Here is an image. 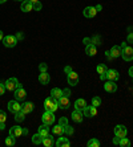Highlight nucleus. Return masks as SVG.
Masks as SVG:
<instances>
[{"label": "nucleus", "mask_w": 133, "mask_h": 147, "mask_svg": "<svg viewBox=\"0 0 133 147\" xmlns=\"http://www.w3.org/2000/svg\"><path fill=\"white\" fill-rule=\"evenodd\" d=\"M96 13H97V11H96L95 7H87L85 9H84V16L88 17V19H92V17H95Z\"/></svg>", "instance_id": "nucleus-17"}, {"label": "nucleus", "mask_w": 133, "mask_h": 147, "mask_svg": "<svg viewBox=\"0 0 133 147\" xmlns=\"http://www.w3.org/2000/svg\"><path fill=\"white\" fill-rule=\"evenodd\" d=\"M21 110H23L25 114L32 113V110H33V103L32 102H24L23 105H21Z\"/></svg>", "instance_id": "nucleus-22"}, {"label": "nucleus", "mask_w": 133, "mask_h": 147, "mask_svg": "<svg viewBox=\"0 0 133 147\" xmlns=\"http://www.w3.org/2000/svg\"><path fill=\"white\" fill-rule=\"evenodd\" d=\"M4 38V34H3V31H0V41H3Z\"/></svg>", "instance_id": "nucleus-52"}, {"label": "nucleus", "mask_w": 133, "mask_h": 147, "mask_svg": "<svg viewBox=\"0 0 133 147\" xmlns=\"http://www.w3.org/2000/svg\"><path fill=\"white\" fill-rule=\"evenodd\" d=\"M10 135H12V137H15V138L21 137V135H23V127H20V126H14V127H11Z\"/></svg>", "instance_id": "nucleus-15"}, {"label": "nucleus", "mask_w": 133, "mask_h": 147, "mask_svg": "<svg viewBox=\"0 0 133 147\" xmlns=\"http://www.w3.org/2000/svg\"><path fill=\"white\" fill-rule=\"evenodd\" d=\"M5 119H7V115H5V113H4L3 110H0V122H5Z\"/></svg>", "instance_id": "nucleus-40"}, {"label": "nucleus", "mask_w": 133, "mask_h": 147, "mask_svg": "<svg viewBox=\"0 0 133 147\" xmlns=\"http://www.w3.org/2000/svg\"><path fill=\"white\" fill-rule=\"evenodd\" d=\"M104 89H105V92H108V93H115L117 90V85L115 84V81H108L104 84Z\"/></svg>", "instance_id": "nucleus-13"}, {"label": "nucleus", "mask_w": 133, "mask_h": 147, "mask_svg": "<svg viewBox=\"0 0 133 147\" xmlns=\"http://www.w3.org/2000/svg\"><path fill=\"white\" fill-rule=\"evenodd\" d=\"M132 93H133V90H132Z\"/></svg>", "instance_id": "nucleus-60"}, {"label": "nucleus", "mask_w": 133, "mask_h": 147, "mask_svg": "<svg viewBox=\"0 0 133 147\" xmlns=\"http://www.w3.org/2000/svg\"><path fill=\"white\" fill-rule=\"evenodd\" d=\"M27 134H28V130L27 129H23V135H27Z\"/></svg>", "instance_id": "nucleus-55"}, {"label": "nucleus", "mask_w": 133, "mask_h": 147, "mask_svg": "<svg viewBox=\"0 0 133 147\" xmlns=\"http://www.w3.org/2000/svg\"><path fill=\"white\" fill-rule=\"evenodd\" d=\"M96 11H97V12H100V11H101L102 9V5H100V4H97V5H96Z\"/></svg>", "instance_id": "nucleus-50"}, {"label": "nucleus", "mask_w": 133, "mask_h": 147, "mask_svg": "<svg viewBox=\"0 0 133 147\" xmlns=\"http://www.w3.org/2000/svg\"><path fill=\"white\" fill-rule=\"evenodd\" d=\"M52 133L55 134V135H63L64 134V127L61 125H56L53 129H52Z\"/></svg>", "instance_id": "nucleus-28"}, {"label": "nucleus", "mask_w": 133, "mask_h": 147, "mask_svg": "<svg viewBox=\"0 0 133 147\" xmlns=\"http://www.w3.org/2000/svg\"><path fill=\"white\" fill-rule=\"evenodd\" d=\"M49 74L47 72H41V74L39 76V82H40L41 85H48V82H49Z\"/></svg>", "instance_id": "nucleus-19"}, {"label": "nucleus", "mask_w": 133, "mask_h": 147, "mask_svg": "<svg viewBox=\"0 0 133 147\" xmlns=\"http://www.w3.org/2000/svg\"><path fill=\"white\" fill-rule=\"evenodd\" d=\"M41 119H43V123L44 125H48V126H51L55 123V114L52 113V111H45L41 117Z\"/></svg>", "instance_id": "nucleus-2"}, {"label": "nucleus", "mask_w": 133, "mask_h": 147, "mask_svg": "<svg viewBox=\"0 0 133 147\" xmlns=\"http://www.w3.org/2000/svg\"><path fill=\"white\" fill-rule=\"evenodd\" d=\"M5 84H0V96H3L4 92H5Z\"/></svg>", "instance_id": "nucleus-42"}, {"label": "nucleus", "mask_w": 133, "mask_h": 147, "mask_svg": "<svg viewBox=\"0 0 133 147\" xmlns=\"http://www.w3.org/2000/svg\"><path fill=\"white\" fill-rule=\"evenodd\" d=\"M132 62H133V58H132Z\"/></svg>", "instance_id": "nucleus-59"}, {"label": "nucleus", "mask_w": 133, "mask_h": 147, "mask_svg": "<svg viewBox=\"0 0 133 147\" xmlns=\"http://www.w3.org/2000/svg\"><path fill=\"white\" fill-rule=\"evenodd\" d=\"M43 144H44L45 147H52L53 144H55V138H53V135H49L48 134L47 137H44V139H43Z\"/></svg>", "instance_id": "nucleus-18"}, {"label": "nucleus", "mask_w": 133, "mask_h": 147, "mask_svg": "<svg viewBox=\"0 0 133 147\" xmlns=\"http://www.w3.org/2000/svg\"><path fill=\"white\" fill-rule=\"evenodd\" d=\"M17 86H19V81H17V78H15V77L7 80V82H5V89L10 90V92H15V90L17 89Z\"/></svg>", "instance_id": "nucleus-5"}, {"label": "nucleus", "mask_w": 133, "mask_h": 147, "mask_svg": "<svg viewBox=\"0 0 133 147\" xmlns=\"http://www.w3.org/2000/svg\"><path fill=\"white\" fill-rule=\"evenodd\" d=\"M129 74H130V77H133V66H130V69H129Z\"/></svg>", "instance_id": "nucleus-53"}, {"label": "nucleus", "mask_w": 133, "mask_h": 147, "mask_svg": "<svg viewBox=\"0 0 133 147\" xmlns=\"http://www.w3.org/2000/svg\"><path fill=\"white\" fill-rule=\"evenodd\" d=\"M33 4V9L35 11H40L41 8H43V4L40 3V0H39V1H35V3H32Z\"/></svg>", "instance_id": "nucleus-37"}, {"label": "nucleus", "mask_w": 133, "mask_h": 147, "mask_svg": "<svg viewBox=\"0 0 133 147\" xmlns=\"http://www.w3.org/2000/svg\"><path fill=\"white\" fill-rule=\"evenodd\" d=\"M83 114H84V117H88V118H92V117H96V114H97V107L96 106H85L84 109H83Z\"/></svg>", "instance_id": "nucleus-6"}, {"label": "nucleus", "mask_w": 133, "mask_h": 147, "mask_svg": "<svg viewBox=\"0 0 133 147\" xmlns=\"http://www.w3.org/2000/svg\"><path fill=\"white\" fill-rule=\"evenodd\" d=\"M96 70H97L99 74H105L106 70H108V68H106V65H104V64H100V65H97Z\"/></svg>", "instance_id": "nucleus-30"}, {"label": "nucleus", "mask_w": 133, "mask_h": 147, "mask_svg": "<svg viewBox=\"0 0 133 147\" xmlns=\"http://www.w3.org/2000/svg\"><path fill=\"white\" fill-rule=\"evenodd\" d=\"M126 134H128V130H126V127L124 125H117L115 127V135L119 138H124L126 137Z\"/></svg>", "instance_id": "nucleus-8"}, {"label": "nucleus", "mask_w": 133, "mask_h": 147, "mask_svg": "<svg viewBox=\"0 0 133 147\" xmlns=\"http://www.w3.org/2000/svg\"><path fill=\"white\" fill-rule=\"evenodd\" d=\"M87 106V102H85V99H83V98H78L76 99V102H75V109H78V110H83L84 107Z\"/></svg>", "instance_id": "nucleus-23"}, {"label": "nucleus", "mask_w": 133, "mask_h": 147, "mask_svg": "<svg viewBox=\"0 0 133 147\" xmlns=\"http://www.w3.org/2000/svg\"><path fill=\"white\" fill-rule=\"evenodd\" d=\"M43 139H44V137H41L40 134L38 133L32 137V143L33 144H43Z\"/></svg>", "instance_id": "nucleus-27"}, {"label": "nucleus", "mask_w": 133, "mask_h": 147, "mask_svg": "<svg viewBox=\"0 0 133 147\" xmlns=\"http://www.w3.org/2000/svg\"><path fill=\"white\" fill-rule=\"evenodd\" d=\"M7 0H0V4H3V3H5Z\"/></svg>", "instance_id": "nucleus-56"}, {"label": "nucleus", "mask_w": 133, "mask_h": 147, "mask_svg": "<svg viewBox=\"0 0 133 147\" xmlns=\"http://www.w3.org/2000/svg\"><path fill=\"white\" fill-rule=\"evenodd\" d=\"M92 105L93 106H100V105H101V98H100V97H93L92 98Z\"/></svg>", "instance_id": "nucleus-36"}, {"label": "nucleus", "mask_w": 133, "mask_h": 147, "mask_svg": "<svg viewBox=\"0 0 133 147\" xmlns=\"http://www.w3.org/2000/svg\"><path fill=\"white\" fill-rule=\"evenodd\" d=\"M105 57L109 60V61H112V60H115V57L112 56V53H110V51H108V52H105Z\"/></svg>", "instance_id": "nucleus-41"}, {"label": "nucleus", "mask_w": 133, "mask_h": 147, "mask_svg": "<svg viewBox=\"0 0 133 147\" xmlns=\"http://www.w3.org/2000/svg\"><path fill=\"white\" fill-rule=\"evenodd\" d=\"M59 105H57V99L53 98V97H48V98H45L44 101V109L45 111H52V113H55L56 110H57Z\"/></svg>", "instance_id": "nucleus-1"}, {"label": "nucleus", "mask_w": 133, "mask_h": 147, "mask_svg": "<svg viewBox=\"0 0 133 147\" xmlns=\"http://www.w3.org/2000/svg\"><path fill=\"white\" fill-rule=\"evenodd\" d=\"M8 110H10L11 113H17L19 110H21V105L19 102H17V99H15V101H10L8 102Z\"/></svg>", "instance_id": "nucleus-10"}, {"label": "nucleus", "mask_w": 133, "mask_h": 147, "mask_svg": "<svg viewBox=\"0 0 133 147\" xmlns=\"http://www.w3.org/2000/svg\"><path fill=\"white\" fill-rule=\"evenodd\" d=\"M91 44L96 45V47H97V45H100V44H101V37H100V36H93V37L91 38Z\"/></svg>", "instance_id": "nucleus-33"}, {"label": "nucleus", "mask_w": 133, "mask_h": 147, "mask_svg": "<svg viewBox=\"0 0 133 147\" xmlns=\"http://www.w3.org/2000/svg\"><path fill=\"white\" fill-rule=\"evenodd\" d=\"M57 105H59V107H60V109L67 110L69 107V98H68V97H65V96L60 97V98L57 99Z\"/></svg>", "instance_id": "nucleus-11"}, {"label": "nucleus", "mask_w": 133, "mask_h": 147, "mask_svg": "<svg viewBox=\"0 0 133 147\" xmlns=\"http://www.w3.org/2000/svg\"><path fill=\"white\" fill-rule=\"evenodd\" d=\"M110 53H112V56L115 58L120 57V56H121V48H120L119 45H115V47H112V49H110Z\"/></svg>", "instance_id": "nucleus-26"}, {"label": "nucleus", "mask_w": 133, "mask_h": 147, "mask_svg": "<svg viewBox=\"0 0 133 147\" xmlns=\"http://www.w3.org/2000/svg\"><path fill=\"white\" fill-rule=\"evenodd\" d=\"M99 146H100V142L97 139H95V138L88 140V147H99Z\"/></svg>", "instance_id": "nucleus-32"}, {"label": "nucleus", "mask_w": 133, "mask_h": 147, "mask_svg": "<svg viewBox=\"0 0 133 147\" xmlns=\"http://www.w3.org/2000/svg\"><path fill=\"white\" fill-rule=\"evenodd\" d=\"M105 77H106V80H109V81H117L120 74L117 70H115V69H108L105 73Z\"/></svg>", "instance_id": "nucleus-9"}, {"label": "nucleus", "mask_w": 133, "mask_h": 147, "mask_svg": "<svg viewBox=\"0 0 133 147\" xmlns=\"http://www.w3.org/2000/svg\"><path fill=\"white\" fill-rule=\"evenodd\" d=\"M120 146L121 147H128V146H130V140L128 139V138H121V139H120Z\"/></svg>", "instance_id": "nucleus-34"}, {"label": "nucleus", "mask_w": 133, "mask_h": 147, "mask_svg": "<svg viewBox=\"0 0 133 147\" xmlns=\"http://www.w3.org/2000/svg\"><path fill=\"white\" fill-rule=\"evenodd\" d=\"M68 77V84L69 85H72V86H76L78 84V74L77 73H75V72H72V73H69V74H67Z\"/></svg>", "instance_id": "nucleus-14"}, {"label": "nucleus", "mask_w": 133, "mask_h": 147, "mask_svg": "<svg viewBox=\"0 0 133 147\" xmlns=\"http://www.w3.org/2000/svg\"><path fill=\"white\" fill-rule=\"evenodd\" d=\"M29 1H31V3H35V1H39V0H29Z\"/></svg>", "instance_id": "nucleus-57"}, {"label": "nucleus", "mask_w": 133, "mask_h": 147, "mask_svg": "<svg viewBox=\"0 0 133 147\" xmlns=\"http://www.w3.org/2000/svg\"><path fill=\"white\" fill-rule=\"evenodd\" d=\"M73 133H75V130H73V127L72 126L67 125V126L64 127V134H67V135H73Z\"/></svg>", "instance_id": "nucleus-35"}, {"label": "nucleus", "mask_w": 133, "mask_h": 147, "mask_svg": "<svg viewBox=\"0 0 133 147\" xmlns=\"http://www.w3.org/2000/svg\"><path fill=\"white\" fill-rule=\"evenodd\" d=\"M59 125H61L63 127H65L67 125H68V119H67L65 117H61V118H60V121H59Z\"/></svg>", "instance_id": "nucleus-38"}, {"label": "nucleus", "mask_w": 133, "mask_h": 147, "mask_svg": "<svg viewBox=\"0 0 133 147\" xmlns=\"http://www.w3.org/2000/svg\"><path fill=\"white\" fill-rule=\"evenodd\" d=\"M3 44H4V47H7V48H14L15 45L17 44L16 36H12V34H10V36H4Z\"/></svg>", "instance_id": "nucleus-3"}, {"label": "nucleus", "mask_w": 133, "mask_h": 147, "mask_svg": "<svg viewBox=\"0 0 133 147\" xmlns=\"http://www.w3.org/2000/svg\"><path fill=\"white\" fill-rule=\"evenodd\" d=\"M85 53L88 56H95L96 53H97V48H96V45H93V44H89V45H87L85 47Z\"/></svg>", "instance_id": "nucleus-20"}, {"label": "nucleus", "mask_w": 133, "mask_h": 147, "mask_svg": "<svg viewBox=\"0 0 133 147\" xmlns=\"http://www.w3.org/2000/svg\"><path fill=\"white\" fill-rule=\"evenodd\" d=\"M39 134H40L41 137H47L48 134H49V129H48V125H41L40 127H39Z\"/></svg>", "instance_id": "nucleus-24"}, {"label": "nucleus", "mask_w": 133, "mask_h": 147, "mask_svg": "<svg viewBox=\"0 0 133 147\" xmlns=\"http://www.w3.org/2000/svg\"><path fill=\"white\" fill-rule=\"evenodd\" d=\"M15 143H16V139H15V137H12V135H8V137L5 138V144H7V146H15Z\"/></svg>", "instance_id": "nucleus-31"}, {"label": "nucleus", "mask_w": 133, "mask_h": 147, "mask_svg": "<svg viewBox=\"0 0 133 147\" xmlns=\"http://www.w3.org/2000/svg\"><path fill=\"white\" fill-rule=\"evenodd\" d=\"M69 144H71V143H69L68 138H65V137L59 138V139L56 140V146H57V147H68Z\"/></svg>", "instance_id": "nucleus-21"}, {"label": "nucleus", "mask_w": 133, "mask_h": 147, "mask_svg": "<svg viewBox=\"0 0 133 147\" xmlns=\"http://www.w3.org/2000/svg\"><path fill=\"white\" fill-rule=\"evenodd\" d=\"M120 139H121V138L116 137V138H115V139H113V143H115V144H120Z\"/></svg>", "instance_id": "nucleus-47"}, {"label": "nucleus", "mask_w": 133, "mask_h": 147, "mask_svg": "<svg viewBox=\"0 0 133 147\" xmlns=\"http://www.w3.org/2000/svg\"><path fill=\"white\" fill-rule=\"evenodd\" d=\"M4 129H5V122H0V130L4 131Z\"/></svg>", "instance_id": "nucleus-48"}, {"label": "nucleus", "mask_w": 133, "mask_h": 147, "mask_svg": "<svg viewBox=\"0 0 133 147\" xmlns=\"http://www.w3.org/2000/svg\"><path fill=\"white\" fill-rule=\"evenodd\" d=\"M25 97H27V93H25V90L23 89L21 84H19L17 89L15 90V98H16L17 101H24V99H25Z\"/></svg>", "instance_id": "nucleus-7"}, {"label": "nucleus", "mask_w": 133, "mask_h": 147, "mask_svg": "<svg viewBox=\"0 0 133 147\" xmlns=\"http://www.w3.org/2000/svg\"><path fill=\"white\" fill-rule=\"evenodd\" d=\"M121 57H123L125 61H132V58H133V48L132 47H128V45H126L124 49H121Z\"/></svg>", "instance_id": "nucleus-4"}, {"label": "nucleus", "mask_w": 133, "mask_h": 147, "mask_svg": "<svg viewBox=\"0 0 133 147\" xmlns=\"http://www.w3.org/2000/svg\"><path fill=\"white\" fill-rule=\"evenodd\" d=\"M16 38H17V40H21V38H24L23 33H20V32H19V33H17V34H16Z\"/></svg>", "instance_id": "nucleus-49"}, {"label": "nucleus", "mask_w": 133, "mask_h": 147, "mask_svg": "<svg viewBox=\"0 0 133 147\" xmlns=\"http://www.w3.org/2000/svg\"><path fill=\"white\" fill-rule=\"evenodd\" d=\"M63 96H65V97H68V98H69V97H71V90H69V89H64V90H63Z\"/></svg>", "instance_id": "nucleus-43"}, {"label": "nucleus", "mask_w": 133, "mask_h": 147, "mask_svg": "<svg viewBox=\"0 0 133 147\" xmlns=\"http://www.w3.org/2000/svg\"><path fill=\"white\" fill-rule=\"evenodd\" d=\"M16 1H21V3H23V1H24V0H16Z\"/></svg>", "instance_id": "nucleus-58"}, {"label": "nucleus", "mask_w": 133, "mask_h": 147, "mask_svg": "<svg viewBox=\"0 0 133 147\" xmlns=\"http://www.w3.org/2000/svg\"><path fill=\"white\" fill-rule=\"evenodd\" d=\"M25 113H24L23 110H19V111H17V113H15V121H16V122H23L24 121V118H25Z\"/></svg>", "instance_id": "nucleus-29"}, {"label": "nucleus", "mask_w": 133, "mask_h": 147, "mask_svg": "<svg viewBox=\"0 0 133 147\" xmlns=\"http://www.w3.org/2000/svg\"><path fill=\"white\" fill-rule=\"evenodd\" d=\"M100 80H102V81H104V80H106L105 74H100Z\"/></svg>", "instance_id": "nucleus-54"}, {"label": "nucleus", "mask_w": 133, "mask_h": 147, "mask_svg": "<svg viewBox=\"0 0 133 147\" xmlns=\"http://www.w3.org/2000/svg\"><path fill=\"white\" fill-rule=\"evenodd\" d=\"M83 41H84V44H85V45H89V44H91V38H89V37H85Z\"/></svg>", "instance_id": "nucleus-46"}, {"label": "nucleus", "mask_w": 133, "mask_h": 147, "mask_svg": "<svg viewBox=\"0 0 133 147\" xmlns=\"http://www.w3.org/2000/svg\"><path fill=\"white\" fill-rule=\"evenodd\" d=\"M20 8L23 12H31V11H33V4H32L29 0H24L23 3H21Z\"/></svg>", "instance_id": "nucleus-16"}, {"label": "nucleus", "mask_w": 133, "mask_h": 147, "mask_svg": "<svg viewBox=\"0 0 133 147\" xmlns=\"http://www.w3.org/2000/svg\"><path fill=\"white\" fill-rule=\"evenodd\" d=\"M72 119L75 121V122L80 123L83 122V119H84V114H83V110H78V109H75V111L72 113Z\"/></svg>", "instance_id": "nucleus-12"}, {"label": "nucleus", "mask_w": 133, "mask_h": 147, "mask_svg": "<svg viewBox=\"0 0 133 147\" xmlns=\"http://www.w3.org/2000/svg\"><path fill=\"white\" fill-rule=\"evenodd\" d=\"M128 42L133 44V33H129V34H128Z\"/></svg>", "instance_id": "nucleus-45"}, {"label": "nucleus", "mask_w": 133, "mask_h": 147, "mask_svg": "<svg viewBox=\"0 0 133 147\" xmlns=\"http://www.w3.org/2000/svg\"><path fill=\"white\" fill-rule=\"evenodd\" d=\"M39 69H40V72H47L48 65L45 64V62H43V64H40V65H39Z\"/></svg>", "instance_id": "nucleus-39"}, {"label": "nucleus", "mask_w": 133, "mask_h": 147, "mask_svg": "<svg viewBox=\"0 0 133 147\" xmlns=\"http://www.w3.org/2000/svg\"><path fill=\"white\" fill-rule=\"evenodd\" d=\"M126 45H128V44H126V42H121V45H120V48H121V49H124V48H125V47H126Z\"/></svg>", "instance_id": "nucleus-51"}, {"label": "nucleus", "mask_w": 133, "mask_h": 147, "mask_svg": "<svg viewBox=\"0 0 133 147\" xmlns=\"http://www.w3.org/2000/svg\"><path fill=\"white\" fill-rule=\"evenodd\" d=\"M64 72H65V74H69V73H72L73 70H72L71 66H65V68H64Z\"/></svg>", "instance_id": "nucleus-44"}, {"label": "nucleus", "mask_w": 133, "mask_h": 147, "mask_svg": "<svg viewBox=\"0 0 133 147\" xmlns=\"http://www.w3.org/2000/svg\"><path fill=\"white\" fill-rule=\"evenodd\" d=\"M51 96L53 97V98L59 99L60 97H63V90L59 89V88H53V89L51 90Z\"/></svg>", "instance_id": "nucleus-25"}]
</instances>
